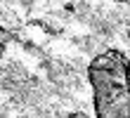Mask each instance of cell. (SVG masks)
<instances>
[{
    "label": "cell",
    "mask_w": 130,
    "mask_h": 118,
    "mask_svg": "<svg viewBox=\"0 0 130 118\" xmlns=\"http://www.w3.org/2000/svg\"><path fill=\"white\" fill-rule=\"evenodd\" d=\"M116 3H123V5H130V0H116Z\"/></svg>",
    "instance_id": "cell-4"
},
{
    "label": "cell",
    "mask_w": 130,
    "mask_h": 118,
    "mask_svg": "<svg viewBox=\"0 0 130 118\" xmlns=\"http://www.w3.org/2000/svg\"><path fill=\"white\" fill-rule=\"evenodd\" d=\"M66 118H90L88 113H83V111H73V113H69Z\"/></svg>",
    "instance_id": "cell-3"
},
{
    "label": "cell",
    "mask_w": 130,
    "mask_h": 118,
    "mask_svg": "<svg viewBox=\"0 0 130 118\" xmlns=\"http://www.w3.org/2000/svg\"><path fill=\"white\" fill-rule=\"evenodd\" d=\"M7 43H10V33L5 31V26L0 24V57L5 54V50H7Z\"/></svg>",
    "instance_id": "cell-2"
},
{
    "label": "cell",
    "mask_w": 130,
    "mask_h": 118,
    "mask_svg": "<svg viewBox=\"0 0 130 118\" xmlns=\"http://www.w3.org/2000/svg\"><path fill=\"white\" fill-rule=\"evenodd\" d=\"M95 118H130V59L123 50H104L88 64Z\"/></svg>",
    "instance_id": "cell-1"
}]
</instances>
